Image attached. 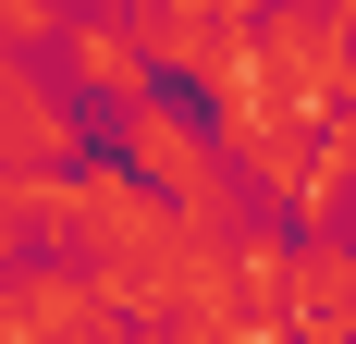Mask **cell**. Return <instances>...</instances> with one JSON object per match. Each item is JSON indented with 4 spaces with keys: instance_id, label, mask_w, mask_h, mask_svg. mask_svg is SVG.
Instances as JSON below:
<instances>
[{
    "instance_id": "cell-1",
    "label": "cell",
    "mask_w": 356,
    "mask_h": 344,
    "mask_svg": "<svg viewBox=\"0 0 356 344\" xmlns=\"http://www.w3.org/2000/svg\"><path fill=\"white\" fill-rule=\"evenodd\" d=\"M99 148L136 172L160 209H184V221H234V209H246L234 160H221V123H209V99H197V86H172V74H160L147 99L99 111Z\"/></svg>"
},
{
    "instance_id": "cell-5",
    "label": "cell",
    "mask_w": 356,
    "mask_h": 344,
    "mask_svg": "<svg viewBox=\"0 0 356 344\" xmlns=\"http://www.w3.org/2000/svg\"><path fill=\"white\" fill-rule=\"evenodd\" d=\"M295 13H356V0H295Z\"/></svg>"
},
{
    "instance_id": "cell-3",
    "label": "cell",
    "mask_w": 356,
    "mask_h": 344,
    "mask_svg": "<svg viewBox=\"0 0 356 344\" xmlns=\"http://www.w3.org/2000/svg\"><path fill=\"white\" fill-rule=\"evenodd\" d=\"M283 344H356V234L344 221L283 234Z\"/></svg>"
},
{
    "instance_id": "cell-6",
    "label": "cell",
    "mask_w": 356,
    "mask_h": 344,
    "mask_svg": "<svg viewBox=\"0 0 356 344\" xmlns=\"http://www.w3.org/2000/svg\"><path fill=\"white\" fill-rule=\"evenodd\" d=\"M0 344H13V332H0Z\"/></svg>"
},
{
    "instance_id": "cell-2",
    "label": "cell",
    "mask_w": 356,
    "mask_h": 344,
    "mask_svg": "<svg viewBox=\"0 0 356 344\" xmlns=\"http://www.w3.org/2000/svg\"><path fill=\"white\" fill-rule=\"evenodd\" d=\"M49 62L86 111H123L160 86V25H147V0H74V25L49 37Z\"/></svg>"
},
{
    "instance_id": "cell-4",
    "label": "cell",
    "mask_w": 356,
    "mask_h": 344,
    "mask_svg": "<svg viewBox=\"0 0 356 344\" xmlns=\"http://www.w3.org/2000/svg\"><path fill=\"white\" fill-rule=\"evenodd\" d=\"M74 25V0H0V49H49Z\"/></svg>"
}]
</instances>
